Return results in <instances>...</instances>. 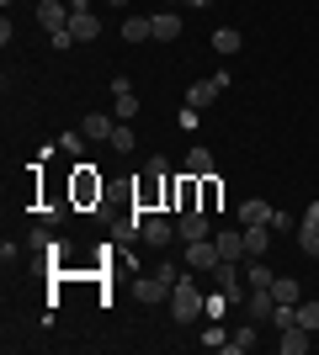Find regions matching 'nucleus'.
<instances>
[{
	"mask_svg": "<svg viewBox=\"0 0 319 355\" xmlns=\"http://www.w3.org/2000/svg\"><path fill=\"white\" fill-rule=\"evenodd\" d=\"M272 270H266V254H250V266H245V286H250V292H272Z\"/></svg>",
	"mask_w": 319,
	"mask_h": 355,
	"instance_id": "7",
	"label": "nucleus"
},
{
	"mask_svg": "<svg viewBox=\"0 0 319 355\" xmlns=\"http://www.w3.org/2000/svg\"><path fill=\"white\" fill-rule=\"evenodd\" d=\"M224 308H234V302H229L224 292H218V297H208V302H202V313H208V318H224Z\"/></svg>",
	"mask_w": 319,
	"mask_h": 355,
	"instance_id": "29",
	"label": "nucleus"
},
{
	"mask_svg": "<svg viewBox=\"0 0 319 355\" xmlns=\"http://www.w3.org/2000/svg\"><path fill=\"white\" fill-rule=\"evenodd\" d=\"M213 244H218V254H224V260H250V254H245V228H224Z\"/></svg>",
	"mask_w": 319,
	"mask_h": 355,
	"instance_id": "9",
	"label": "nucleus"
},
{
	"mask_svg": "<svg viewBox=\"0 0 319 355\" xmlns=\"http://www.w3.org/2000/svg\"><path fill=\"white\" fill-rule=\"evenodd\" d=\"M213 48H218V53L229 59V53H240V48H245V37H240L234 27H218V32H213Z\"/></svg>",
	"mask_w": 319,
	"mask_h": 355,
	"instance_id": "21",
	"label": "nucleus"
},
{
	"mask_svg": "<svg viewBox=\"0 0 319 355\" xmlns=\"http://www.w3.org/2000/svg\"><path fill=\"white\" fill-rule=\"evenodd\" d=\"M293 318H298V329L319 334V302H314V297H309V302H298V308H293Z\"/></svg>",
	"mask_w": 319,
	"mask_h": 355,
	"instance_id": "23",
	"label": "nucleus"
},
{
	"mask_svg": "<svg viewBox=\"0 0 319 355\" xmlns=\"http://www.w3.org/2000/svg\"><path fill=\"white\" fill-rule=\"evenodd\" d=\"M298 244L304 254H319V202H309V218L298 223Z\"/></svg>",
	"mask_w": 319,
	"mask_h": 355,
	"instance_id": "8",
	"label": "nucleus"
},
{
	"mask_svg": "<svg viewBox=\"0 0 319 355\" xmlns=\"http://www.w3.org/2000/svg\"><path fill=\"white\" fill-rule=\"evenodd\" d=\"M202 302H208V297H202L197 286L186 282V276L170 286V313H176V324H192V318H202Z\"/></svg>",
	"mask_w": 319,
	"mask_h": 355,
	"instance_id": "1",
	"label": "nucleus"
},
{
	"mask_svg": "<svg viewBox=\"0 0 319 355\" xmlns=\"http://www.w3.org/2000/svg\"><path fill=\"white\" fill-rule=\"evenodd\" d=\"M224 90H229V74H213V80H197V85H186V106H197V112H202V106H213L218 96H224Z\"/></svg>",
	"mask_w": 319,
	"mask_h": 355,
	"instance_id": "2",
	"label": "nucleus"
},
{
	"mask_svg": "<svg viewBox=\"0 0 319 355\" xmlns=\"http://www.w3.org/2000/svg\"><path fill=\"white\" fill-rule=\"evenodd\" d=\"M138 239H144L149 250H165L170 239H176V228H170L165 218H144V223H138Z\"/></svg>",
	"mask_w": 319,
	"mask_h": 355,
	"instance_id": "5",
	"label": "nucleus"
},
{
	"mask_svg": "<svg viewBox=\"0 0 319 355\" xmlns=\"http://www.w3.org/2000/svg\"><path fill=\"white\" fill-rule=\"evenodd\" d=\"M309 340H314V334L293 324V329H282V340H277V345H282V355H304V350H309Z\"/></svg>",
	"mask_w": 319,
	"mask_h": 355,
	"instance_id": "18",
	"label": "nucleus"
},
{
	"mask_svg": "<svg viewBox=\"0 0 319 355\" xmlns=\"http://www.w3.org/2000/svg\"><path fill=\"white\" fill-rule=\"evenodd\" d=\"M218 260H224V254H218L213 239H192V244H186V266H192V270H213Z\"/></svg>",
	"mask_w": 319,
	"mask_h": 355,
	"instance_id": "3",
	"label": "nucleus"
},
{
	"mask_svg": "<svg viewBox=\"0 0 319 355\" xmlns=\"http://www.w3.org/2000/svg\"><path fill=\"white\" fill-rule=\"evenodd\" d=\"M218 196H224V191H218V180H213V175H202V212H213V207H218Z\"/></svg>",
	"mask_w": 319,
	"mask_h": 355,
	"instance_id": "27",
	"label": "nucleus"
},
{
	"mask_svg": "<svg viewBox=\"0 0 319 355\" xmlns=\"http://www.w3.org/2000/svg\"><path fill=\"white\" fill-rule=\"evenodd\" d=\"M106 144L117 148V154H133V128H122V122H117V128H112V138H106Z\"/></svg>",
	"mask_w": 319,
	"mask_h": 355,
	"instance_id": "26",
	"label": "nucleus"
},
{
	"mask_svg": "<svg viewBox=\"0 0 319 355\" xmlns=\"http://www.w3.org/2000/svg\"><path fill=\"white\" fill-rule=\"evenodd\" d=\"M32 250H59V244H54V239H48V228H32V239H27Z\"/></svg>",
	"mask_w": 319,
	"mask_h": 355,
	"instance_id": "31",
	"label": "nucleus"
},
{
	"mask_svg": "<svg viewBox=\"0 0 319 355\" xmlns=\"http://www.w3.org/2000/svg\"><path fill=\"white\" fill-rule=\"evenodd\" d=\"M272 308H277L272 292H250V297H245V318H250V324H266V318H272Z\"/></svg>",
	"mask_w": 319,
	"mask_h": 355,
	"instance_id": "12",
	"label": "nucleus"
},
{
	"mask_svg": "<svg viewBox=\"0 0 319 355\" xmlns=\"http://www.w3.org/2000/svg\"><path fill=\"white\" fill-rule=\"evenodd\" d=\"M38 21L48 32H64L69 27V0H38Z\"/></svg>",
	"mask_w": 319,
	"mask_h": 355,
	"instance_id": "4",
	"label": "nucleus"
},
{
	"mask_svg": "<svg viewBox=\"0 0 319 355\" xmlns=\"http://www.w3.org/2000/svg\"><path fill=\"white\" fill-rule=\"evenodd\" d=\"M91 196H101V180L91 164H75V202H91Z\"/></svg>",
	"mask_w": 319,
	"mask_h": 355,
	"instance_id": "14",
	"label": "nucleus"
},
{
	"mask_svg": "<svg viewBox=\"0 0 319 355\" xmlns=\"http://www.w3.org/2000/svg\"><path fill=\"white\" fill-rule=\"evenodd\" d=\"M149 27H154L160 43H176V37H181V16H176V11H160V16H149Z\"/></svg>",
	"mask_w": 319,
	"mask_h": 355,
	"instance_id": "15",
	"label": "nucleus"
},
{
	"mask_svg": "<svg viewBox=\"0 0 319 355\" xmlns=\"http://www.w3.org/2000/svg\"><path fill=\"white\" fill-rule=\"evenodd\" d=\"M112 101H117V106H112V117H117V122H133V117H138V96H133V85L112 90Z\"/></svg>",
	"mask_w": 319,
	"mask_h": 355,
	"instance_id": "16",
	"label": "nucleus"
},
{
	"mask_svg": "<svg viewBox=\"0 0 319 355\" xmlns=\"http://www.w3.org/2000/svg\"><path fill=\"white\" fill-rule=\"evenodd\" d=\"M106 6H128V0H106Z\"/></svg>",
	"mask_w": 319,
	"mask_h": 355,
	"instance_id": "34",
	"label": "nucleus"
},
{
	"mask_svg": "<svg viewBox=\"0 0 319 355\" xmlns=\"http://www.w3.org/2000/svg\"><path fill=\"white\" fill-rule=\"evenodd\" d=\"M186 6H197V11H208V6H213V0H186Z\"/></svg>",
	"mask_w": 319,
	"mask_h": 355,
	"instance_id": "33",
	"label": "nucleus"
},
{
	"mask_svg": "<svg viewBox=\"0 0 319 355\" xmlns=\"http://www.w3.org/2000/svg\"><path fill=\"white\" fill-rule=\"evenodd\" d=\"M112 128H117V117H106V112H91V117L80 122V133L91 138V144H106V138H112Z\"/></svg>",
	"mask_w": 319,
	"mask_h": 355,
	"instance_id": "11",
	"label": "nucleus"
},
{
	"mask_svg": "<svg viewBox=\"0 0 319 355\" xmlns=\"http://www.w3.org/2000/svg\"><path fill=\"white\" fill-rule=\"evenodd\" d=\"M229 350H234V355L256 350V324H250V318H245V329H234V334H229Z\"/></svg>",
	"mask_w": 319,
	"mask_h": 355,
	"instance_id": "24",
	"label": "nucleus"
},
{
	"mask_svg": "<svg viewBox=\"0 0 319 355\" xmlns=\"http://www.w3.org/2000/svg\"><path fill=\"white\" fill-rule=\"evenodd\" d=\"M181 239H186V244H192V239H213V228H208V212H202V207L181 212Z\"/></svg>",
	"mask_w": 319,
	"mask_h": 355,
	"instance_id": "13",
	"label": "nucleus"
},
{
	"mask_svg": "<svg viewBox=\"0 0 319 355\" xmlns=\"http://www.w3.org/2000/svg\"><path fill=\"white\" fill-rule=\"evenodd\" d=\"M266 228H272V234H298V223H293L288 212H277V207H272V223H266Z\"/></svg>",
	"mask_w": 319,
	"mask_h": 355,
	"instance_id": "28",
	"label": "nucleus"
},
{
	"mask_svg": "<svg viewBox=\"0 0 319 355\" xmlns=\"http://www.w3.org/2000/svg\"><path fill=\"white\" fill-rule=\"evenodd\" d=\"M122 37H128V43H149V37H154L149 16H128V21H122Z\"/></svg>",
	"mask_w": 319,
	"mask_h": 355,
	"instance_id": "20",
	"label": "nucleus"
},
{
	"mask_svg": "<svg viewBox=\"0 0 319 355\" xmlns=\"http://www.w3.org/2000/svg\"><path fill=\"white\" fill-rule=\"evenodd\" d=\"M181 175H213V154H208V148H192V154H186V170H181Z\"/></svg>",
	"mask_w": 319,
	"mask_h": 355,
	"instance_id": "22",
	"label": "nucleus"
},
{
	"mask_svg": "<svg viewBox=\"0 0 319 355\" xmlns=\"http://www.w3.org/2000/svg\"><path fill=\"white\" fill-rule=\"evenodd\" d=\"M250 223H272V207H266L261 196H250V202H240V228H250Z\"/></svg>",
	"mask_w": 319,
	"mask_h": 355,
	"instance_id": "19",
	"label": "nucleus"
},
{
	"mask_svg": "<svg viewBox=\"0 0 319 355\" xmlns=\"http://www.w3.org/2000/svg\"><path fill=\"white\" fill-rule=\"evenodd\" d=\"M272 297H277V302H288V308H298V302H304V286L293 282V276H277V282H272Z\"/></svg>",
	"mask_w": 319,
	"mask_h": 355,
	"instance_id": "17",
	"label": "nucleus"
},
{
	"mask_svg": "<svg viewBox=\"0 0 319 355\" xmlns=\"http://www.w3.org/2000/svg\"><path fill=\"white\" fill-rule=\"evenodd\" d=\"M202 345H208V350H229V334H224V329H218V324H213L208 334H202Z\"/></svg>",
	"mask_w": 319,
	"mask_h": 355,
	"instance_id": "30",
	"label": "nucleus"
},
{
	"mask_svg": "<svg viewBox=\"0 0 319 355\" xmlns=\"http://www.w3.org/2000/svg\"><path fill=\"white\" fill-rule=\"evenodd\" d=\"M69 32H75V43H96V37H101V21H96L91 6H85V11H69Z\"/></svg>",
	"mask_w": 319,
	"mask_h": 355,
	"instance_id": "6",
	"label": "nucleus"
},
{
	"mask_svg": "<svg viewBox=\"0 0 319 355\" xmlns=\"http://www.w3.org/2000/svg\"><path fill=\"white\" fill-rule=\"evenodd\" d=\"M59 144H64V148H69V154H80V148H85V133H64V138H59Z\"/></svg>",
	"mask_w": 319,
	"mask_h": 355,
	"instance_id": "32",
	"label": "nucleus"
},
{
	"mask_svg": "<svg viewBox=\"0 0 319 355\" xmlns=\"http://www.w3.org/2000/svg\"><path fill=\"white\" fill-rule=\"evenodd\" d=\"M245 254H266V223H250V228H245Z\"/></svg>",
	"mask_w": 319,
	"mask_h": 355,
	"instance_id": "25",
	"label": "nucleus"
},
{
	"mask_svg": "<svg viewBox=\"0 0 319 355\" xmlns=\"http://www.w3.org/2000/svg\"><path fill=\"white\" fill-rule=\"evenodd\" d=\"M138 302H144V308L170 302V282H165V276H144V282H138Z\"/></svg>",
	"mask_w": 319,
	"mask_h": 355,
	"instance_id": "10",
	"label": "nucleus"
}]
</instances>
